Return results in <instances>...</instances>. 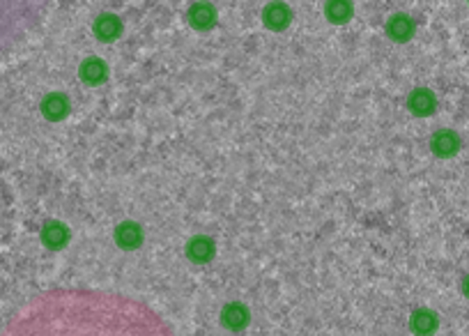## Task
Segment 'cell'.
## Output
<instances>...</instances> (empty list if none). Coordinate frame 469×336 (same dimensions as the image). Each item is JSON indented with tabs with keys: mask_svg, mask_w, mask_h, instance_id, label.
I'll return each mask as SVG.
<instances>
[{
	"mask_svg": "<svg viewBox=\"0 0 469 336\" xmlns=\"http://www.w3.org/2000/svg\"><path fill=\"white\" fill-rule=\"evenodd\" d=\"M0 336H177L150 304L95 288H51L7 320Z\"/></svg>",
	"mask_w": 469,
	"mask_h": 336,
	"instance_id": "1",
	"label": "cell"
},
{
	"mask_svg": "<svg viewBox=\"0 0 469 336\" xmlns=\"http://www.w3.org/2000/svg\"><path fill=\"white\" fill-rule=\"evenodd\" d=\"M44 12V3H0V56L24 42L40 26Z\"/></svg>",
	"mask_w": 469,
	"mask_h": 336,
	"instance_id": "2",
	"label": "cell"
},
{
	"mask_svg": "<svg viewBox=\"0 0 469 336\" xmlns=\"http://www.w3.org/2000/svg\"><path fill=\"white\" fill-rule=\"evenodd\" d=\"M189 19L196 28H209L216 21V12L212 10V5H193L189 12Z\"/></svg>",
	"mask_w": 469,
	"mask_h": 336,
	"instance_id": "3",
	"label": "cell"
},
{
	"mask_svg": "<svg viewBox=\"0 0 469 336\" xmlns=\"http://www.w3.org/2000/svg\"><path fill=\"white\" fill-rule=\"evenodd\" d=\"M290 10H287L285 5H269L267 10H264V24L269 28H283L287 26V21H290Z\"/></svg>",
	"mask_w": 469,
	"mask_h": 336,
	"instance_id": "4",
	"label": "cell"
},
{
	"mask_svg": "<svg viewBox=\"0 0 469 336\" xmlns=\"http://www.w3.org/2000/svg\"><path fill=\"white\" fill-rule=\"evenodd\" d=\"M433 150H435L437 154H442V157L453 154V152L458 150V136H456V134H451V131H440V134H435V138H433Z\"/></svg>",
	"mask_w": 469,
	"mask_h": 336,
	"instance_id": "5",
	"label": "cell"
},
{
	"mask_svg": "<svg viewBox=\"0 0 469 336\" xmlns=\"http://www.w3.org/2000/svg\"><path fill=\"white\" fill-rule=\"evenodd\" d=\"M106 65L102 61H86L81 67V77L86 79V83H102V81L106 79Z\"/></svg>",
	"mask_w": 469,
	"mask_h": 336,
	"instance_id": "6",
	"label": "cell"
},
{
	"mask_svg": "<svg viewBox=\"0 0 469 336\" xmlns=\"http://www.w3.org/2000/svg\"><path fill=\"white\" fill-rule=\"evenodd\" d=\"M410 106H412L414 113L426 115V113H430V111L435 109V99H433V95H430L428 90H417L412 95Z\"/></svg>",
	"mask_w": 469,
	"mask_h": 336,
	"instance_id": "7",
	"label": "cell"
},
{
	"mask_svg": "<svg viewBox=\"0 0 469 336\" xmlns=\"http://www.w3.org/2000/svg\"><path fill=\"white\" fill-rule=\"evenodd\" d=\"M67 102L63 95H51L47 97V102H44V113H47L51 120H60L65 113H67Z\"/></svg>",
	"mask_w": 469,
	"mask_h": 336,
	"instance_id": "8",
	"label": "cell"
},
{
	"mask_svg": "<svg viewBox=\"0 0 469 336\" xmlns=\"http://www.w3.org/2000/svg\"><path fill=\"white\" fill-rule=\"evenodd\" d=\"M97 35L104 37V40H111V37H116L120 33V21L113 17V14H106L100 21H97Z\"/></svg>",
	"mask_w": 469,
	"mask_h": 336,
	"instance_id": "9",
	"label": "cell"
},
{
	"mask_svg": "<svg viewBox=\"0 0 469 336\" xmlns=\"http://www.w3.org/2000/svg\"><path fill=\"white\" fill-rule=\"evenodd\" d=\"M389 31L396 40H405V37H410L412 33V21L407 19L405 14H398V17H393L389 21Z\"/></svg>",
	"mask_w": 469,
	"mask_h": 336,
	"instance_id": "10",
	"label": "cell"
},
{
	"mask_svg": "<svg viewBox=\"0 0 469 336\" xmlns=\"http://www.w3.org/2000/svg\"><path fill=\"white\" fill-rule=\"evenodd\" d=\"M118 240L122 246H127V249H134V246L141 242V230L136 226H120L118 228Z\"/></svg>",
	"mask_w": 469,
	"mask_h": 336,
	"instance_id": "11",
	"label": "cell"
},
{
	"mask_svg": "<svg viewBox=\"0 0 469 336\" xmlns=\"http://www.w3.org/2000/svg\"><path fill=\"white\" fill-rule=\"evenodd\" d=\"M212 251H214V246H212L209 240H202L200 237V240L191 242V256L196 260H207L212 256Z\"/></svg>",
	"mask_w": 469,
	"mask_h": 336,
	"instance_id": "12",
	"label": "cell"
},
{
	"mask_svg": "<svg viewBox=\"0 0 469 336\" xmlns=\"http://www.w3.org/2000/svg\"><path fill=\"white\" fill-rule=\"evenodd\" d=\"M327 14H329V17H336V21H340V19H345L347 14H350V5H343V3L329 5L327 7Z\"/></svg>",
	"mask_w": 469,
	"mask_h": 336,
	"instance_id": "13",
	"label": "cell"
},
{
	"mask_svg": "<svg viewBox=\"0 0 469 336\" xmlns=\"http://www.w3.org/2000/svg\"><path fill=\"white\" fill-rule=\"evenodd\" d=\"M467 293H469V279H467Z\"/></svg>",
	"mask_w": 469,
	"mask_h": 336,
	"instance_id": "14",
	"label": "cell"
}]
</instances>
